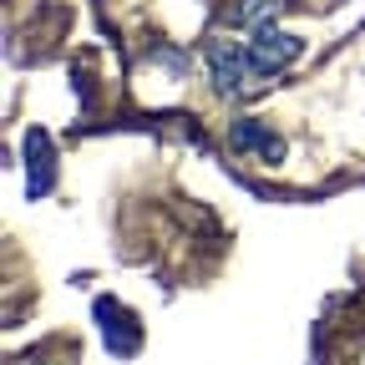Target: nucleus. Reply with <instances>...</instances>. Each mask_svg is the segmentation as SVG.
Instances as JSON below:
<instances>
[{
    "label": "nucleus",
    "mask_w": 365,
    "mask_h": 365,
    "mask_svg": "<svg viewBox=\"0 0 365 365\" xmlns=\"http://www.w3.org/2000/svg\"><path fill=\"white\" fill-rule=\"evenodd\" d=\"M91 314H97V330H102V345L112 350V355H137V345H143V325L117 304V299H97L91 304Z\"/></svg>",
    "instance_id": "obj_4"
},
{
    "label": "nucleus",
    "mask_w": 365,
    "mask_h": 365,
    "mask_svg": "<svg viewBox=\"0 0 365 365\" xmlns=\"http://www.w3.org/2000/svg\"><path fill=\"white\" fill-rule=\"evenodd\" d=\"M228 148H239V153H259L264 163H279V158H284V137H279V132H269V122L244 117V122L228 127Z\"/></svg>",
    "instance_id": "obj_5"
},
{
    "label": "nucleus",
    "mask_w": 365,
    "mask_h": 365,
    "mask_svg": "<svg viewBox=\"0 0 365 365\" xmlns=\"http://www.w3.org/2000/svg\"><path fill=\"white\" fill-rule=\"evenodd\" d=\"M279 6H284V0H239L234 21H244V26H269L274 16H279Z\"/></svg>",
    "instance_id": "obj_6"
},
{
    "label": "nucleus",
    "mask_w": 365,
    "mask_h": 365,
    "mask_svg": "<svg viewBox=\"0 0 365 365\" xmlns=\"http://www.w3.org/2000/svg\"><path fill=\"white\" fill-rule=\"evenodd\" d=\"M21 158H26V198H46L56 188V143L41 127H26Z\"/></svg>",
    "instance_id": "obj_3"
},
{
    "label": "nucleus",
    "mask_w": 365,
    "mask_h": 365,
    "mask_svg": "<svg viewBox=\"0 0 365 365\" xmlns=\"http://www.w3.org/2000/svg\"><path fill=\"white\" fill-rule=\"evenodd\" d=\"M249 51V66L259 71V76H279L284 66H294L299 61V51H304V41L294 36V31H279V26H254V41L244 46Z\"/></svg>",
    "instance_id": "obj_1"
},
{
    "label": "nucleus",
    "mask_w": 365,
    "mask_h": 365,
    "mask_svg": "<svg viewBox=\"0 0 365 365\" xmlns=\"http://www.w3.org/2000/svg\"><path fill=\"white\" fill-rule=\"evenodd\" d=\"M208 71H213V86L223 97H249L259 71L249 66V51L234 41H208Z\"/></svg>",
    "instance_id": "obj_2"
}]
</instances>
